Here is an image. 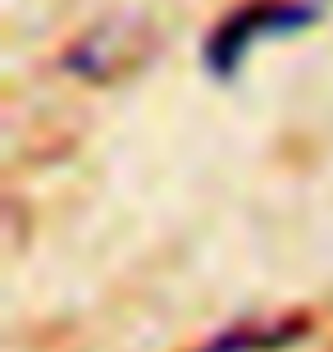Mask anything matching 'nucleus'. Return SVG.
Instances as JSON below:
<instances>
[{
	"label": "nucleus",
	"mask_w": 333,
	"mask_h": 352,
	"mask_svg": "<svg viewBox=\"0 0 333 352\" xmlns=\"http://www.w3.org/2000/svg\"><path fill=\"white\" fill-rule=\"evenodd\" d=\"M301 334L297 320H279V325H233L219 329V339H210L201 352H274L283 343H292Z\"/></svg>",
	"instance_id": "2"
},
{
	"label": "nucleus",
	"mask_w": 333,
	"mask_h": 352,
	"mask_svg": "<svg viewBox=\"0 0 333 352\" xmlns=\"http://www.w3.org/2000/svg\"><path fill=\"white\" fill-rule=\"evenodd\" d=\"M320 5L315 0H260V5H246L238 10L224 28H215V37L205 46V60L219 74H233L242 65V55L256 46L260 37H274V32H297V28L315 23Z\"/></svg>",
	"instance_id": "1"
}]
</instances>
